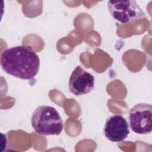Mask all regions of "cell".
Wrapping results in <instances>:
<instances>
[{"mask_svg": "<svg viewBox=\"0 0 152 152\" xmlns=\"http://www.w3.org/2000/svg\"><path fill=\"white\" fill-rule=\"evenodd\" d=\"M112 17L121 24H127L144 17L145 13L135 1H109L107 2Z\"/></svg>", "mask_w": 152, "mask_h": 152, "instance_id": "obj_3", "label": "cell"}, {"mask_svg": "<svg viewBox=\"0 0 152 152\" xmlns=\"http://www.w3.org/2000/svg\"><path fill=\"white\" fill-rule=\"evenodd\" d=\"M131 129L138 134H149L152 130V106L140 103L132 107L128 113Z\"/></svg>", "mask_w": 152, "mask_h": 152, "instance_id": "obj_4", "label": "cell"}, {"mask_svg": "<svg viewBox=\"0 0 152 152\" xmlns=\"http://www.w3.org/2000/svg\"><path fill=\"white\" fill-rule=\"evenodd\" d=\"M94 86V78L92 74L81 66H77L72 72L68 82L69 91L79 96L89 93Z\"/></svg>", "mask_w": 152, "mask_h": 152, "instance_id": "obj_5", "label": "cell"}, {"mask_svg": "<svg viewBox=\"0 0 152 152\" xmlns=\"http://www.w3.org/2000/svg\"><path fill=\"white\" fill-rule=\"evenodd\" d=\"M31 123L35 132L42 135H58L64 128L58 112L50 106L37 107L33 113Z\"/></svg>", "mask_w": 152, "mask_h": 152, "instance_id": "obj_2", "label": "cell"}, {"mask_svg": "<svg viewBox=\"0 0 152 152\" xmlns=\"http://www.w3.org/2000/svg\"><path fill=\"white\" fill-rule=\"evenodd\" d=\"M2 69L8 74L21 80H31L38 73L40 58L36 52L27 45L7 49L0 59Z\"/></svg>", "mask_w": 152, "mask_h": 152, "instance_id": "obj_1", "label": "cell"}, {"mask_svg": "<svg viewBox=\"0 0 152 152\" xmlns=\"http://www.w3.org/2000/svg\"><path fill=\"white\" fill-rule=\"evenodd\" d=\"M129 134L126 119L120 115H115L106 119L104 126L106 138L112 142L124 141Z\"/></svg>", "mask_w": 152, "mask_h": 152, "instance_id": "obj_6", "label": "cell"}]
</instances>
